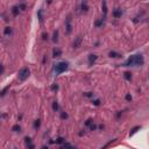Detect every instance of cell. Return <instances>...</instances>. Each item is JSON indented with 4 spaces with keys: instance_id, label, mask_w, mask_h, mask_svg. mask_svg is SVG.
<instances>
[{
    "instance_id": "6da1fadb",
    "label": "cell",
    "mask_w": 149,
    "mask_h": 149,
    "mask_svg": "<svg viewBox=\"0 0 149 149\" xmlns=\"http://www.w3.org/2000/svg\"><path fill=\"white\" fill-rule=\"evenodd\" d=\"M144 64V58L141 54L132 55L127 58V61L122 64V67H142Z\"/></svg>"
},
{
    "instance_id": "7a4b0ae2",
    "label": "cell",
    "mask_w": 149,
    "mask_h": 149,
    "mask_svg": "<svg viewBox=\"0 0 149 149\" xmlns=\"http://www.w3.org/2000/svg\"><path fill=\"white\" fill-rule=\"evenodd\" d=\"M68 69H69V63L68 62H65V61L57 62V63L55 64V67H54V72H55L56 76H58V75L65 72Z\"/></svg>"
},
{
    "instance_id": "3957f363",
    "label": "cell",
    "mask_w": 149,
    "mask_h": 149,
    "mask_svg": "<svg viewBox=\"0 0 149 149\" xmlns=\"http://www.w3.org/2000/svg\"><path fill=\"white\" fill-rule=\"evenodd\" d=\"M30 76V70L28 68H21L19 70V72H18V78H19V81H25L28 79V77Z\"/></svg>"
},
{
    "instance_id": "277c9868",
    "label": "cell",
    "mask_w": 149,
    "mask_h": 149,
    "mask_svg": "<svg viewBox=\"0 0 149 149\" xmlns=\"http://www.w3.org/2000/svg\"><path fill=\"white\" fill-rule=\"evenodd\" d=\"M71 32H72V25H71V16L68 15V18H67V20H65V33L70 35L71 34Z\"/></svg>"
},
{
    "instance_id": "5b68a950",
    "label": "cell",
    "mask_w": 149,
    "mask_h": 149,
    "mask_svg": "<svg viewBox=\"0 0 149 149\" xmlns=\"http://www.w3.org/2000/svg\"><path fill=\"white\" fill-rule=\"evenodd\" d=\"M112 15H113L114 19H120L122 15H123V11H122L121 8H114V9L112 11Z\"/></svg>"
},
{
    "instance_id": "8992f818",
    "label": "cell",
    "mask_w": 149,
    "mask_h": 149,
    "mask_svg": "<svg viewBox=\"0 0 149 149\" xmlns=\"http://www.w3.org/2000/svg\"><path fill=\"white\" fill-rule=\"evenodd\" d=\"M98 59V56L95 54H90L87 56V62H89V65H93L95 63V61Z\"/></svg>"
},
{
    "instance_id": "52a82bcc",
    "label": "cell",
    "mask_w": 149,
    "mask_h": 149,
    "mask_svg": "<svg viewBox=\"0 0 149 149\" xmlns=\"http://www.w3.org/2000/svg\"><path fill=\"white\" fill-rule=\"evenodd\" d=\"M81 41H83L81 36L76 37V40L73 41V43H72V48H73V49H77V48H79V47H81Z\"/></svg>"
},
{
    "instance_id": "ba28073f",
    "label": "cell",
    "mask_w": 149,
    "mask_h": 149,
    "mask_svg": "<svg viewBox=\"0 0 149 149\" xmlns=\"http://www.w3.org/2000/svg\"><path fill=\"white\" fill-rule=\"evenodd\" d=\"M101 9H103V19H106V15H107V2L106 1H103L101 2Z\"/></svg>"
},
{
    "instance_id": "9c48e42d",
    "label": "cell",
    "mask_w": 149,
    "mask_h": 149,
    "mask_svg": "<svg viewBox=\"0 0 149 149\" xmlns=\"http://www.w3.org/2000/svg\"><path fill=\"white\" fill-rule=\"evenodd\" d=\"M13 34V29H12V27H5L4 28V35L5 36H7V37H9L11 35Z\"/></svg>"
},
{
    "instance_id": "30bf717a",
    "label": "cell",
    "mask_w": 149,
    "mask_h": 149,
    "mask_svg": "<svg viewBox=\"0 0 149 149\" xmlns=\"http://www.w3.org/2000/svg\"><path fill=\"white\" fill-rule=\"evenodd\" d=\"M140 129H141V126H134V127L129 131V137H132L133 135H135Z\"/></svg>"
},
{
    "instance_id": "8fae6325",
    "label": "cell",
    "mask_w": 149,
    "mask_h": 149,
    "mask_svg": "<svg viewBox=\"0 0 149 149\" xmlns=\"http://www.w3.org/2000/svg\"><path fill=\"white\" fill-rule=\"evenodd\" d=\"M79 8L81 9V12L86 13V12L89 11V5H87V2H86V1H83V2H81V5H79Z\"/></svg>"
},
{
    "instance_id": "7c38bea8",
    "label": "cell",
    "mask_w": 149,
    "mask_h": 149,
    "mask_svg": "<svg viewBox=\"0 0 149 149\" xmlns=\"http://www.w3.org/2000/svg\"><path fill=\"white\" fill-rule=\"evenodd\" d=\"M108 57H111V58H120V57H122V55L114 51V50H111L108 53Z\"/></svg>"
},
{
    "instance_id": "4fadbf2b",
    "label": "cell",
    "mask_w": 149,
    "mask_h": 149,
    "mask_svg": "<svg viewBox=\"0 0 149 149\" xmlns=\"http://www.w3.org/2000/svg\"><path fill=\"white\" fill-rule=\"evenodd\" d=\"M104 23H105V19H98V20H95V28H101L103 26H104Z\"/></svg>"
},
{
    "instance_id": "5bb4252c",
    "label": "cell",
    "mask_w": 149,
    "mask_h": 149,
    "mask_svg": "<svg viewBox=\"0 0 149 149\" xmlns=\"http://www.w3.org/2000/svg\"><path fill=\"white\" fill-rule=\"evenodd\" d=\"M59 56H62V50H61L59 48L56 47V48L53 49V57L56 58V57H59Z\"/></svg>"
},
{
    "instance_id": "9a60e30c",
    "label": "cell",
    "mask_w": 149,
    "mask_h": 149,
    "mask_svg": "<svg viewBox=\"0 0 149 149\" xmlns=\"http://www.w3.org/2000/svg\"><path fill=\"white\" fill-rule=\"evenodd\" d=\"M11 12L13 14V16H18L19 13H20V9H19V7H18V5H15L12 7V9H11Z\"/></svg>"
},
{
    "instance_id": "2e32d148",
    "label": "cell",
    "mask_w": 149,
    "mask_h": 149,
    "mask_svg": "<svg viewBox=\"0 0 149 149\" xmlns=\"http://www.w3.org/2000/svg\"><path fill=\"white\" fill-rule=\"evenodd\" d=\"M12 131H13L14 133H20V132H21V126H20L19 123L13 125V126H12Z\"/></svg>"
},
{
    "instance_id": "e0dca14e",
    "label": "cell",
    "mask_w": 149,
    "mask_h": 149,
    "mask_svg": "<svg viewBox=\"0 0 149 149\" xmlns=\"http://www.w3.org/2000/svg\"><path fill=\"white\" fill-rule=\"evenodd\" d=\"M37 18H39V21L42 23V21H43V9L42 8H40L37 11Z\"/></svg>"
},
{
    "instance_id": "ac0fdd59",
    "label": "cell",
    "mask_w": 149,
    "mask_h": 149,
    "mask_svg": "<svg viewBox=\"0 0 149 149\" xmlns=\"http://www.w3.org/2000/svg\"><path fill=\"white\" fill-rule=\"evenodd\" d=\"M62 148L63 149H76V147H73L72 144H70L69 142H64L63 143V146H62Z\"/></svg>"
},
{
    "instance_id": "d6986e66",
    "label": "cell",
    "mask_w": 149,
    "mask_h": 149,
    "mask_svg": "<svg viewBox=\"0 0 149 149\" xmlns=\"http://www.w3.org/2000/svg\"><path fill=\"white\" fill-rule=\"evenodd\" d=\"M123 78H125L126 81H132V73H131V72H128V71H126V72L123 73Z\"/></svg>"
},
{
    "instance_id": "ffe728a7",
    "label": "cell",
    "mask_w": 149,
    "mask_h": 149,
    "mask_svg": "<svg viewBox=\"0 0 149 149\" xmlns=\"http://www.w3.org/2000/svg\"><path fill=\"white\" fill-rule=\"evenodd\" d=\"M18 7H19L20 11H26V9H27V5H26L25 2H20V4H18Z\"/></svg>"
},
{
    "instance_id": "44dd1931",
    "label": "cell",
    "mask_w": 149,
    "mask_h": 149,
    "mask_svg": "<svg viewBox=\"0 0 149 149\" xmlns=\"http://www.w3.org/2000/svg\"><path fill=\"white\" fill-rule=\"evenodd\" d=\"M53 111H54V112H58V111H59V105H58L57 101H54V103H53Z\"/></svg>"
},
{
    "instance_id": "7402d4cb",
    "label": "cell",
    "mask_w": 149,
    "mask_h": 149,
    "mask_svg": "<svg viewBox=\"0 0 149 149\" xmlns=\"http://www.w3.org/2000/svg\"><path fill=\"white\" fill-rule=\"evenodd\" d=\"M40 126H41V120H40V119H37V120H35V121H34L33 127H34L35 129H39V128H40Z\"/></svg>"
},
{
    "instance_id": "603a6c76",
    "label": "cell",
    "mask_w": 149,
    "mask_h": 149,
    "mask_svg": "<svg viewBox=\"0 0 149 149\" xmlns=\"http://www.w3.org/2000/svg\"><path fill=\"white\" fill-rule=\"evenodd\" d=\"M53 41H54V42H57V41H58V30H57V29L54 32V35H53Z\"/></svg>"
},
{
    "instance_id": "cb8c5ba5",
    "label": "cell",
    "mask_w": 149,
    "mask_h": 149,
    "mask_svg": "<svg viewBox=\"0 0 149 149\" xmlns=\"http://www.w3.org/2000/svg\"><path fill=\"white\" fill-rule=\"evenodd\" d=\"M92 105H95V106H100V105H101L100 99H93V100H92Z\"/></svg>"
},
{
    "instance_id": "d4e9b609",
    "label": "cell",
    "mask_w": 149,
    "mask_h": 149,
    "mask_svg": "<svg viewBox=\"0 0 149 149\" xmlns=\"http://www.w3.org/2000/svg\"><path fill=\"white\" fill-rule=\"evenodd\" d=\"M68 118H69V115L67 112H61V119L62 120H67Z\"/></svg>"
},
{
    "instance_id": "484cf974",
    "label": "cell",
    "mask_w": 149,
    "mask_h": 149,
    "mask_svg": "<svg viewBox=\"0 0 149 149\" xmlns=\"http://www.w3.org/2000/svg\"><path fill=\"white\" fill-rule=\"evenodd\" d=\"M25 142H26V144H32V143H33L32 137H30V136H26V137H25Z\"/></svg>"
},
{
    "instance_id": "4316f807",
    "label": "cell",
    "mask_w": 149,
    "mask_h": 149,
    "mask_svg": "<svg viewBox=\"0 0 149 149\" xmlns=\"http://www.w3.org/2000/svg\"><path fill=\"white\" fill-rule=\"evenodd\" d=\"M64 142H65V140H64L63 137H58V139L56 140V143H57V144H63Z\"/></svg>"
},
{
    "instance_id": "83f0119b",
    "label": "cell",
    "mask_w": 149,
    "mask_h": 149,
    "mask_svg": "<svg viewBox=\"0 0 149 149\" xmlns=\"http://www.w3.org/2000/svg\"><path fill=\"white\" fill-rule=\"evenodd\" d=\"M91 125H93V120H92V119H87L86 122H85V126H86V127H90Z\"/></svg>"
},
{
    "instance_id": "f1b7e54d",
    "label": "cell",
    "mask_w": 149,
    "mask_h": 149,
    "mask_svg": "<svg viewBox=\"0 0 149 149\" xmlns=\"http://www.w3.org/2000/svg\"><path fill=\"white\" fill-rule=\"evenodd\" d=\"M84 95H85V97H87V98H92V97H95L93 92H85Z\"/></svg>"
},
{
    "instance_id": "f546056e",
    "label": "cell",
    "mask_w": 149,
    "mask_h": 149,
    "mask_svg": "<svg viewBox=\"0 0 149 149\" xmlns=\"http://www.w3.org/2000/svg\"><path fill=\"white\" fill-rule=\"evenodd\" d=\"M8 89H9V85H8V86H6V87L1 91V97H4V95H6V92H7V90H8Z\"/></svg>"
},
{
    "instance_id": "4dcf8cb0",
    "label": "cell",
    "mask_w": 149,
    "mask_h": 149,
    "mask_svg": "<svg viewBox=\"0 0 149 149\" xmlns=\"http://www.w3.org/2000/svg\"><path fill=\"white\" fill-rule=\"evenodd\" d=\"M125 99H126L127 101H131V100H132V95H131V93H127V95H125Z\"/></svg>"
},
{
    "instance_id": "1f68e13d",
    "label": "cell",
    "mask_w": 149,
    "mask_h": 149,
    "mask_svg": "<svg viewBox=\"0 0 149 149\" xmlns=\"http://www.w3.org/2000/svg\"><path fill=\"white\" fill-rule=\"evenodd\" d=\"M27 149H35V144L32 143V144H27Z\"/></svg>"
},
{
    "instance_id": "d6a6232c",
    "label": "cell",
    "mask_w": 149,
    "mask_h": 149,
    "mask_svg": "<svg viewBox=\"0 0 149 149\" xmlns=\"http://www.w3.org/2000/svg\"><path fill=\"white\" fill-rule=\"evenodd\" d=\"M42 40H48V34H45V33H43L42 34Z\"/></svg>"
},
{
    "instance_id": "836d02e7",
    "label": "cell",
    "mask_w": 149,
    "mask_h": 149,
    "mask_svg": "<svg viewBox=\"0 0 149 149\" xmlns=\"http://www.w3.org/2000/svg\"><path fill=\"white\" fill-rule=\"evenodd\" d=\"M97 128H98L97 125H91V126H90V129H91V131H95Z\"/></svg>"
},
{
    "instance_id": "e575fe53",
    "label": "cell",
    "mask_w": 149,
    "mask_h": 149,
    "mask_svg": "<svg viewBox=\"0 0 149 149\" xmlns=\"http://www.w3.org/2000/svg\"><path fill=\"white\" fill-rule=\"evenodd\" d=\"M57 89H58V85H57V84H56V85H53V86H51V90H56V91H57Z\"/></svg>"
},
{
    "instance_id": "d590c367",
    "label": "cell",
    "mask_w": 149,
    "mask_h": 149,
    "mask_svg": "<svg viewBox=\"0 0 149 149\" xmlns=\"http://www.w3.org/2000/svg\"><path fill=\"white\" fill-rule=\"evenodd\" d=\"M120 115H122V112H118V113H117V115H115V117H117V119H119V118H120Z\"/></svg>"
},
{
    "instance_id": "8d00e7d4",
    "label": "cell",
    "mask_w": 149,
    "mask_h": 149,
    "mask_svg": "<svg viewBox=\"0 0 149 149\" xmlns=\"http://www.w3.org/2000/svg\"><path fill=\"white\" fill-rule=\"evenodd\" d=\"M42 149H49V148H48V147H45V146H43V147H42Z\"/></svg>"
},
{
    "instance_id": "74e56055",
    "label": "cell",
    "mask_w": 149,
    "mask_h": 149,
    "mask_svg": "<svg viewBox=\"0 0 149 149\" xmlns=\"http://www.w3.org/2000/svg\"><path fill=\"white\" fill-rule=\"evenodd\" d=\"M14 149H16V148H14Z\"/></svg>"
}]
</instances>
